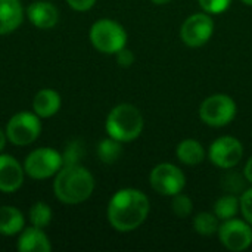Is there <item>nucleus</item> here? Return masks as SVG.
Here are the masks:
<instances>
[{
	"mask_svg": "<svg viewBox=\"0 0 252 252\" xmlns=\"http://www.w3.org/2000/svg\"><path fill=\"white\" fill-rule=\"evenodd\" d=\"M245 179L250 182V183H252V157L248 159V162H247V165H245Z\"/></svg>",
	"mask_w": 252,
	"mask_h": 252,
	"instance_id": "29",
	"label": "nucleus"
},
{
	"mask_svg": "<svg viewBox=\"0 0 252 252\" xmlns=\"http://www.w3.org/2000/svg\"><path fill=\"white\" fill-rule=\"evenodd\" d=\"M27 16L30 22L38 30H50L59 21V12L56 6L46 0H38L28 4Z\"/></svg>",
	"mask_w": 252,
	"mask_h": 252,
	"instance_id": "13",
	"label": "nucleus"
},
{
	"mask_svg": "<svg viewBox=\"0 0 252 252\" xmlns=\"http://www.w3.org/2000/svg\"><path fill=\"white\" fill-rule=\"evenodd\" d=\"M117 62H118V65L123 66V68L131 66V63L134 62V55H133V52H131L130 49H127V47L121 49V50L117 53Z\"/></svg>",
	"mask_w": 252,
	"mask_h": 252,
	"instance_id": "27",
	"label": "nucleus"
},
{
	"mask_svg": "<svg viewBox=\"0 0 252 252\" xmlns=\"http://www.w3.org/2000/svg\"><path fill=\"white\" fill-rule=\"evenodd\" d=\"M84 157V148L83 143L78 140H72L66 145L65 151L62 152L63 158V165H74L80 164V159Z\"/></svg>",
	"mask_w": 252,
	"mask_h": 252,
	"instance_id": "24",
	"label": "nucleus"
},
{
	"mask_svg": "<svg viewBox=\"0 0 252 252\" xmlns=\"http://www.w3.org/2000/svg\"><path fill=\"white\" fill-rule=\"evenodd\" d=\"M219 238L223 247L229 251H245L252 245L251 224L247 220H224V223L219 227Z\"/></svg>",
	"mask_w": 252,
	"mask_h": 252,
	"instance_id": "10",
	"label": "nucleus"
},
{
	"mask_svg": "<svg viewBox=\"0 0 252 252\" xmlns=\"http://www.w3.org/2000/svg\"><path fill=\"white\" fill-rule=\"evenodd\" d=\"M241 1H244V3L248 4V6H252V0H241Z\"/></svg>",
	"mask_w": 252,
	"mask_h": 252,
	"instance_id": "32",
	"label": "nucleus"
},
{
	"mask_svg": "<svg viewBox=\"0 0 252 252\" xmlns=\"http://www.w3.org/2000/svg\"><path fill=\"white\" fill-rule=\"evenodd\" d=\"M214 34V21L210 13L190 15L180 28V37L189 47H201L210 41Z\"/></svg>",
	"mask_w": 252,
	"mask_h": 252,
	"instance_id": "9",
	"label": "nucleus"
},
{
	"mask_svg": "<svg viewBox=\"0 0 252 252\" xmlns=\"http://www.w3.org/2000/svg\"><path fill=\"white\" fill-rule=\"evenodd\" d=\"M186 177L183 171L170 162H162L151 171V186L162 196H174L185 189Z\"/></svg>",
	"mask_w": 252,
	"mask_h": 252,
	"instance_id": "8",
	"label": "nucleus"
},
{
	"mask_svg": "<svg viewBox=\"0 0 252 252\" xmlns=\"http://www.w3.org/2000/svg\"><path fill=\"white\" fill-rule=\"evenodd\" d=\"M94 190V177L83 165H63L53 180L55 196L66 205L87 201Z\"/></svg>",
	"mask_w": 252,
	"mask_h": 252,
	"instance_id": "2",
	"label": "nucleus"
},
{
	"mask_svg": "<svg viewBox=\"0 0 252 252\" xmlns=\"http://www.w3.org/2000/svg\"><path fill=\"white\" fill-rule=\"evenodd\" d=\"M25 219L16 207L3 205L0 207V235L13 236L19 235L24 229Z\"/></svg>",
	"mask_w": 252,
	"mask_h": 252,
	"instance_id": "17",
	"label": "nucleus"
},
{
	"mask_svg": "<svg viewBox=\"0 0 252 252\" xmlns=\"http://www.w3.org/2000/svg\"><path fill=\"white\" fill-rule=\"evenodd\" d=\"M6 142H7V136H6V131H3L1 128H0V152L4 149V146H6Z\"/></svg>",
	"mask_w": 252,
	"mask_h": 252,
	"instance_id": "30",
	"label": "nucleus"
},
{
	"mask_svg": "<svg viewBox=\"0 0 252 252\" xmlns=\"http://www.w3.org/2000/svg\"><path fill=\"white\" fill-rule=\"evenodd\" d=\"M208 157L214 165L224 170H230L241 162L244 157V146L236 137L223 136L211 143Z\"/></svg>",
	"mask_w": 252,
	"mask_h": 252,
	"instance_id": "11",
	"label": "nucleus"
},
{
	"mask_svg": "<svg viewBox=\"0 0 252 252\" xmlns=\"http://www.w3.org/2000/svg\"><path fill=\"white\" fill-rule=\"evenodd\" d=\"M239 210H241V201L238 199V196L232 193L219 198L214 204V214L219 217V220L235 219Z\"/></svg>",
	"mask_w": 252,
	"mask_h": 252,
	"instance_id": "19",
	"label": "nucleus"
},
{
	"mask_svg": "<svg viewBox=\"0 0 252 252\" xmlns=\"http://www.w3.org/2000/svg\"><path fill=\"white\" fill-rule=\"evenodd\" d=\"M108 221L117 232H133L149 214V199L139 190L126 188L114 193L108 204Z\"/></svg>",
	"mask_w": 252,
	"mask_h": 252,
	"instance_id": "1",
	"label": "nucleus"
},
{
	"mask_svg": "<svg viewBox=\"0 0 252 252\" xmlns=\"http://www.w3.org/2000/svg\"><path fill=\"white\" fill-rule=\"evenodd\" d=\"M236 115V103L227 94H213L207 97L199 108L202 123L210 127H224L233 121Z\"/></svg>",
	"mask_w": 252,
	"mask_h": 252,
	"instance_id": "7",
	"label": "nucleus"
},
{
	"mask_svg": "<svg viewBox=\"0 0 252 252\" xmlns=\"http://www.w3.org/2000/svg\"><path fill=\"white\" fill-rule=\"evenodd\" d=\"M176 155L180 162L186 165H196L201 164L205 158L204 146L195 139H186L177 145Z\"/></svg>",
	"mask_w": 252,
	"mask_h": 252,
	"instance_id": "18",
	"label": "nucleus"
},
{
	"mask_svg": "<svg viewBox=\"0 0 252 252\" xmlns=\"http://www.w3.org/2000/svg\"><path fill=\"white\" fill-rule=\"evenodd\" d=\"M24 21V7L19 0H0V35L10 34Z\"/></svg>",
	"mask_w": 252,
	"mask_h": 252,
	"instance_id": "15",
	"label": "nucleus"
},
{
	"mask_svg": "<svg viewBox=\"0 0 252 252\" xmlns=\"http://www.w3.org/2000/svg\"><path fill=\"white\" fill-rule=\"evenodd\" d=\"M7 140L15 146H27L34 143L41 133V121L35 112L21 111L10 117L6 124Z\"/></svg>",
	"mask_w": 252,
	"mask_h": 252,
	"instance_id": "6",
	"label": "nucleus"
},
{
	"mask_svg": "<svg viewBox=\"0 0 252 252\" xmlns=\"http://www.w3.org/2000/svg\"><path fill=\"white\" fill-rule=\"evenodd\" d=\"M241 211L245 220L252 226V188L245 190L241 196Z\"/></svg>",
	"mask_w": 252,
	"mask_h": 252,
	"instance_id": "26",
	"label": "nucleus"
},
{
	"mask_svg": "<svg viewBox=\"0 0 252 252\" xmlns=\"http://www.w3.org/2000/svg\"><path fill=\"white\" fill-rule=\"evenodd\" d=\"M28 217H30V221H31L32 226L44 229V227H47L50 224L53 213H52V208L46 202L38 201V202L31 205Z\"/></svg>",
	"mask_w": 252,
	"mask_h": 252,
	"instance_id": "22",
	"label": "nucleus"
},
{
	"mask_svg": "<svg viewBox=\"0 0 252 252\" xmlns=\"http://www.w3.org/2000/svg\"><path fill=\"white\" fill-rule=\"evenodd\" d=\"M61 94L53 89H41L32 99V111L40 118H50L61 109Z\"/></svg>",
	"mask_w": 252,
	"mask_h": 252,
	"instance_id": "16",
	"label": "nucleus"
},
{
	"mask_svg": "<svg viewBox=\"0 0 252 252\" xmlns=\"http://www.w3.org/2000/svg\"><path fill=\"white\" fill-rule=\"evenodd\" d=\"M16 248L19 252H50L52 244L43 229L31 226L19 233Z\"/></svg>",
	"mask_w": 252,
	"mask_h": 252,
	"instance_id": "14",
	"label": "nucleus"
},
{
	"mask_svg": "<svg viewBox=\"0 0 252 252\" xmlns=\"http://www.w3.org/2000/svg\"><path fill=\"white\" fill-rule=\"evenodd\" d=\"M219 217L214 213H199L193 219V229L202 236H211L219 232Z\"/></svg>",
	"mask_w": 252,
	"mask_h": 252,
	"instance_id": "21",
	"label": "nucleus"
},
{
	"mask_svg": "<svg viewBox=\"0 0 252 252\" xmlns=\"http://www.w3.org/2000/svg\"><path fill=\"white\" fill-rule=\"evenodd\" d=\"M143 124V115L134 105L121 103L108 114L105 128L109 137L126 143L133 142L142 134Z\"/></svg>",
	"mask_w": 252,
	"mask_h": 252,
	"instance_id": "3",
	"label": "nucleus"
},
{
	"mask_svg": "<svg viewBox=\"0 0 252 252\" xmlns=\"http://www.w3.org/2000/svg\"><path fill=\"white\" fill-rule=\"evenodd\" d=\"M25 170L12 155L0 154V192L13 193L24 185Z\"/></svg>",
	"mask_w": 252,
	"mask_h": 252,
	"instance_id": "12",
	"label": "nucleus"
},
{
	"mask_svg": "<svg viewBox=\"0 0 252 252\" xmlns=\"http://www.w3.org/2000/svg\"><path fill=\"white\" fill-rule=\"evenodd\" d=\"M63 167L62 154L53 148H37L30 152L24 161L25 174L34 180L50 179Z\"/></svg>",
	"mask_w": 252,
	"mask_h": 252,
	"instance_id": "5",
	"label": "nucleus"
},
{
	"mask_svg": "<svg viewBox=\"0 0 252 252\" xmlns=\"http://www.w3.org/2000/svg\"><path fill=\"white\" fill-rule=\"evenodd\" d=\"M123 155V146L121 142L108 137L99 142L97 145V157L102 162L105 164H114L120 159V157Z\"/></svg>",
	"mask_w": 252,
	"mask_h": 252,
	"instance_id": "20",
	"label": "nucleus"
},
{
	"mask_svg": "<svg viewBox=\"0 0 252 252\" xmlns=\"http://www.w3.org/2000/svg\"><path fill=\"white\" fill-rule=\"evenodd\" d=\"M154 3H157V4H165V3H168V1H171V0H152Z\"/></svg>",
	"mask_w": 252,
	"mask_h": 252,
	"instance_id": "31",
	"label": "nucleus"
},
{
	"mask_svg": "<svg viewBox=\"0 0 252 252\" xmlns=\"http://www.w3.org/2000/svg\"><path fill=\"white\" fill-rule=\"evenodd\" d=\"M198 3L201 4L204 12L210 15H216L224 12L230 6L232 0H198Z\"/></svg>",
	"mask_w": 252,
	"mask_h": 252,
	"instance_id": "25",
	"label": "nucleus"
},
{
	"mask_svg": "<svg viewBox=\"0 0 252 252\" xmlns=\"http://www.w3.org/2000/svg\"><path fill=\"white\" fill-rule=\"evenodd\" d=\"M171 210L176 214V217L179 219H186L192 214L193 211V202L192 199L185 195V193H177L173 196V202H171Z\"/></svg>",
	"mask_w": 252,
	"mask_h": 252,
	"instance_id": "23",
	"label": "nucleus"
},
{
	"mask_svg": "<svg viewBox=\"0 0 252 252\" xmlns=\"http://www.w3.org/2000/svg\"><path fill=\"white\" fill-rule=\"evenodd\" d=\"M66 3L77 12H86L96 4V0H66Z\"/></svg>",
	"mask_w": 252,
	"mask_h": 252,
	"instance_id": "28",
	"label": "nucleus"
},
{
	"mask_svg": "<svg viewBox=\"0 0 252 252\" xmlns=\"http://www.w3.org/2000/svg\"><path fill=\"white\" fill-rule=\"evenodd\" d=\"M89 38L96 50L106 55H117L127 44V32L124 27L112 19L96 21L90 28Z\"/></svg>",
	"mask_w": 252,
	"mask_h": 252,
	"instance_id": "4",
	"label": "nucleus"
}]
</instances>
